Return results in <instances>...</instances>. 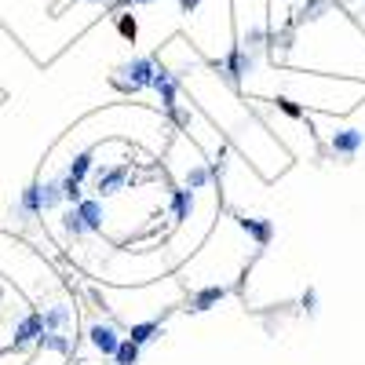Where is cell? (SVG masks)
I'll list each match as a JSON object with an SVG mask.
<instances>
[{"mask_svg": "<svg viewBox=\"0 0 365 365\" xmlns=\"http://www.w3.org/2000/svg\"><path fill=\"white\" fill-rule=\"evenodd\" d=\"M153 73H158V62H153L150 55H135V59H128L124 66H117L113 84L121 91H139V88H150Z\"/></svg>", "mask_w": 365, "mask_h": 365, "instance_id": "cell-1", "label": "cell"}, {"mask_svg": "<svg viewBox=\"0 0 365 365\" xmlns=\"http://www.w3.org/2000/svg\"><path fill=\"white\" fill-rule=\"evenodd\" d=\"M121 340H124V336L117 333L113 325H106V321H95V325L88 329V344L95 347L99 355H106V358H113V350L121 347Z\"/></svg>", "mask_w": 365, "mask_h": 365, "instance_id": "cell-2", "label": "cell"}, {"mask_svg": "<svg viewBox=\"0 0 365 365\" xmlns=\"http://www.w3.org/2000/svg\"><path fill=\"white\" fill-rule=\"evenodd\" d=\"M150 88L161 95V106L172 113L176 106H179V81H176V73L172 70H165V66H158V73H153V81H150Z\"/></svg>", "mask_w": 365, "mask_h": 365, "instance_id": "cell-3", "label": "cell"}, {"mask_svg": "<svg viewBox=\"0 0 365 365\" xmlns=\"http://www.w3.org/2000/svg\"><path fill=\"white\" fill-rule=\"evenodd\" d=\"M124 182H128V165L95 168V194H99V201L110 198V194H117V190H124Z\"/></svg>", "mask_w": 365, "mask_h": 365, "instance_id": "cell-4", "label": "cell"}, {"mask_svg": "<svg viewBox=\"0 0 365 365\" xmlns=\"http://www.w3.org/2000/svg\"><path fill=\"white\" fill-rule=\"evenodd\" d=\"M44 333V318L37 315H26L19 325H15V336H11V344H8V350H22V347H30V344H37V336Z\"/></svg>", "mask_w": 365, "mask_h": 365, "instance_id": "cell-5", "label": "cell"}, {"mask_svg": "<svg viewBox=\"0 0 365 365\" xmlns=\"http://www.w3.org/2000/svg\"><path fill=\"white\" fill-rule=\"evenodd\" d=\"M252 66H256V59H252V51L249 48H230V55H227V81L230 84H241L245 81V73H252Z\"/></svg>", "mask_w": 365, "mask_h": 365, "instance_id": "cell-6", "label": "cell"}, {"mask_svg": "<svg viewBox=\"0 0 365 365\" xmlns=\"http://www.w3.org/2000/svg\"><path fill=\"white\" fill-rule=\"evenodd\" d=\"M362 147H365L362 128H344V132H333V139H329V150L340 153V158H355Z\"/></svg>", "mask_w": 365, "mask_h": 365, "instance_id": "cell-7", "label": "cell"}, {"mask_svg": "<svg viewBox=\"0 0 365 365\" xmlns=\"http://www.w3.org/2000/svg\"><path fill=\"white\" fill-rule=\"evenodd\" d=\"M73 208H77V216H81V223H84L88 234H102L106 212H102V201H99V198H81Z\"/></svg>", "mask_w": 365, "mask_h": 365, "instance_id": "cell-8", "label": "cell"}, {"mask_svg": "<svg viewBox=\"0 0 365 365\" xmlns=\"http://www.w3.org/2000/svg\"><path fill=\"white\" fill-rule=\"evenodd\" d=\"M234 219H238V227L249 234L256 245H270L274 241V223L270 219H263V216H234Z\"/></svg>", "mask_w": 365, "mask_h": 365, "instance_id": "cell-9", "label": "cell"}, {"mask_svg": "<svg viewBox=\"0 0 365 365\" xmlns=\"http://www.w3.org/2000/svg\"><path fill=\"white\" fill-rule=\"evenodd\" d=\"M44 329L48 333H66L70 325H73V310L66 303H55V307H44Z\"/></svg>", "mask_w": 365, "mask_h": 365, "instance_id": "cell-10", "label": "cell"}, {"mask_svg": "<svg viewBox=\"0 0 365 365\" xmlns=\"http://www.w3.org/2000/svg\"><path fill=\"white\" fill-rule=\"evenodd\" d=\"M44 212V205H41V182H30V187L22 190V198H19V216L22 219H33V216H41Z\"/></svg>", "mask_w": 365, "mask_h": 365, "instance_id": "cell-11", "label": "cell"}, {"mask_svg": "<svg viewBox=\"0 0 365 365\" xmlns=\"http://www.w3.org/2000/svg\"><path fill=\"white\" fill-rule=\"evenodd\" d=\"M37 350H55V355H70V350H73V340H70V336L66 333H41V336H37V344H33Z\"/></svg>", "mask_w": 365, "mask_h": 365, "instance_id": "cell-12", "label": "cell"}, {"mask_svg": "<svg viewBox=\"0 0 365 365\" xmlns=\"http://www.w3.org/2000/svg\"><path fill=\"white\" fill-rule=\"evenodd\" d=\"M227 296V289L223 285H208V289H201V292H194V299H190V310L194 315H201V310H208V307H216L219 299Z\"/></svg>", "mask_w": 365, "mask_h": 365, "instance_id": "cell-13", "label": "cell"}, {"mask_svg": "<svg viewBox=\"0 0 365 365\" xmlns=\"http://www.w3.org/2000/svg\"><path fill=\"white\" fill-rule=\"evenodd\" d=\"M91 168H95V150L88 147V150H81V153H77V158L66 165V176L77 179V182H84V176L91 172Z\"/></svg>", "mask_w": 365, "mask_h": 365, "instance_id": "cell-14", "label": "cell"}, {"mask_svg": "<svg viewBox=\"0 0 365 365\" xmlns=\"http://www.w3.org/2000/svg\"><path fill=\"white\" fill-rule=\"evenodd\" d=\"M190 212H194V190H187V187L172 190V216H176V223L190 219Z\"/></svg>", "mask_w": 365, "mask_h": 365, "instance_id": "cell-15", "label": "cell"}, {"mask_svg": "<svg viewBox=\"0 0 365 365\" xmlns=\"http://www.w3.org/2000/svg\"><path fill=\"white\" fill-rule=\"evenodd\" d=\"M158 333H161V321H153V318H150V321H135L132 329H128V340L142 347V344H150Z\"/></svg>", "mask_w": 365, "mask_h": 365, "instance_id": "cell-16", "label": "cell"}, {"mask_svg": "<svg viewBox=\"0 0 365 365\" xmlns=\"http://www.w3.org/2000/svg\"><path fill=\"white\" fill-rule=\"evenodd\" d=\"M59 227H62V234H66V238H84V223H81V216H77V208H66V212H62V219H59Z\"/></svg>", "mask_w": 365, "mask_h": 365, "instance_id": "cell-17", "label": "cell"}, {"mask_svg": "<svg viewBox=\"0 0 365 365\" xmlns=\"http://www.w3.org/2000/svg\"><path fill=\"white\" fill-rule=\"evenodd\" d=\"M41 205H44V208H59V205H62V182H59V179L41 182Z\"/></svg>", "mask_w": 365, "mask_h": 365, "instance_id": "cell-18", "label": "cell"}, {"mask_svg": "<svg viewBox=\"0 0 365 365\" xmlns=\"http://www.w3.org/2000/svg\"><path fill=\"white\" fill-rule=\"evenodd\" d=\"M208 179H212V168L208 165H194L190 172H187V190H201V187H208Z\"/></svg>", "mask_w": 365, "mask_h": 365, "instance_id": "cell-19", "label": "cell"}, {"mask_svg": "<svg viewBox=\"0 0 365 365\" xmlns=\"http://www.w3.org/2000/svg\"><path fill=\"white\" fill-rule=\"evenodd\" d=\"M113 362H117V365H135V362H139V344H132V340L124 336L121 347L113 350Z\"/></svg>", "mask_w": 365, "mask_h": 365, "instance_id": "cell-20", "label": "cell"}, {"mask_svg": "<svg viewBox=\"0 0 365 365\" xmlns=\"http://www.w3.org/2000/svg\"><path fill=\"white\" fill-rule=\"evenodd\" d=\"M274 106H278L285 117H292V121H303V117H307V110L299 106L296 99H289V95H278V99H274Z\"/></svg>", "mask_w": 365, "mask_h": 365, "instance_id": "cell-21", "label": "cell"}, {"mask_svg": "<svg viewBox=\"0 0 365 365\" xmlns=\"http://www.w3.org/2000/svg\"><path fill=\"white\" fill-rule=\"evenodd\" d=\"M117 33H121L124 41H132V44H135L139 26H135V15H132V11H121V15H117Z\"/></svg>", "mask_w": 365, "mask_h": 365, "instance_id": "cell-22", "label": "cell"}, {"mask_svg": "<svg viewBox=\"0 0 365 365\" xmlns=\"http://www.w3.org/2000/svg\"><path fill=\"white\" fill-rule=\"evenodd\" d=\"M59 182H62V201L77 205V201L84 198V194H81V182H77V179H70V176H59Z\"/></svg>", "mask_w": 365, "mask_h": 365, "instance_id": "cell-23", "label": "cell"}, {"mask_svg": "<svg viewBox=\"0 0 365 365\" xmlns=\"http://www.w3.org/2000/svg\"><path fill=\"white\" fill-rule=\"evenodd\" d=\"M329 8V0H307L303 11H299V22H310V19H318V11Z\"/></svg>", "mask_w": 365, "mask_h": 365, "instance_id": "cell-24", "label": "cell"}, {"mask_svg": "<svg viewBox=\"0 0 365 365\" xmlns=\"http://www.w3.org/2000/svg\"><path fill=\"white\" fill-rule=\"evenodd\" d=\"M315 303H318V296H315V289H307V292H303V307L310 310V315H315V310H318Z\"/></svg>", "mask_w": 365, "mask_h": 365, "instance_id": "cell-25", "label": "cell"}, {"mask_svg": "<svg viewBox=\"0 0 365 365\" xmlns=\"http://www.w3.org/2000/svg\"><path fill=\"white\" fill-rule=\"evenodd\" d=\"M179 8H182V15H194L201 8V0H179Z\"/></svg>", "mask_w": 365, "mask_h": 365, "instance_id": "cell-26", "label": "cell"}, {"mask_svg": "<svg viewBox=\"0 0 365 365\" xmlns=\"http://www.w3.org/2000/svg\"><path fill=\"white\" fill-rule=\"evenodd\" d=\"M135 0H113V8H132Z\"/></svg>", "mask_w": 365, "mask_h": 365, "instance_id": "cell-27", "label": "cell"}, {"mask_svg": "<svg viewBox=\"0 0 365 365\" xmlns=\"http://www.w3.org/2000/svg\"><path fill=\"white\" fill-rule=\"evenodd\" d=\"M84 4H102V0H84Z\"/></svg>", "mask_w": 365, "mask_h": 365, "instance_id": "cell-28", "label": "cell"}, {"mask_svg": "<svg viewBox=\"0 0 365 365\" xmlns=\"http://www.w3.org/2000/svg\"><path fill=\"white\" fill-rule=\"evenodd\" d=\"M135 4H153V0H135Z\"/></svg>", "mask_w": 365, "mask_h": 365, "instance_id": "cell-29", "label": "cell"}]
</instances>
